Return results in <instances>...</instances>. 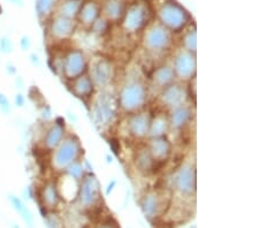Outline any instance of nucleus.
Here are the masks:
<instances>
[{"label": "nucleus", "instance_id": "obj_15", "mask_svg": "<svg viewBox=\"0 0 259 228\" xmlns=\"http://www.w3.org/2000/svg\"><path fill=\"white\" fill-rule=\"evenodd\" d=\"M66 136V130H65V124L54 122L50 126L47 130L44 132L43 136V149L44 151H48L51 153L54 149H56L58 145H59L62 140L65 139Z\"/></svg>", "mask_w": 259, "mask_h": 228}, {"label": "nucleus", "instance_id": "obj_1", "mask_svg": "<svg viewBox=\"0 0 259 228\" xmlns=\"http://www.w3.org/2000/svg\"><path fill=\"white\" fill-rule=\"evenodd\" d=\"M82 153V145L76 136H65L62 142L51 152V164L53 171L64 173L66 168L74 161L80 159Z\"/></svg>", "mask_w": 259, "mask_h": 228}, {"label": "nucleus", "instance_id": "obj_19", "mask_svg": "<svg viewBox=\"0 0 259 228\" xmlns=\"http://www.w3.org/2000/svg\"><path fill=\"white\" fill-rule=\"evenodd\" d=\"M74 23L67 18H59L53 21L51 35L56 40H65L73 34Z\"/></svg>", "mask_w": 259, "mask_h": 228}, {"label": "nucleus", "instance_id": "obj_31", "mask_svg": "<svg viewBox=\"0 0 259 228\" xmlns=\"http://www.w3.org/2000/svg\"><path fill=\"white\" fill-rule=\"evenodd\" d=\"M11 103L10 99L7 98L5 94L0 93V111L3 112L4 114H8L11 112Z\"/></svg>", "mask_w": 259, "mask_h": 228}, {"label": "nucleus", "instance_id": "obj_3", "mask_svg": "<svg viewBox=\"0 0 259 228\" xmlns=\"http://www.w3.org/2000/svg\"><path fill=\"white\" fill-rule=\"evenodd\" d=\"M172 186L180 196L193 197L196 194V168L191 163L180 166L173 174Z\"/></svg>", "mask_w": 259, "mask_h": 228}, {"label": "nucleus", "instance_id": "obj_38", "mask_svg": "<svg viewBox=\"0 0 259 228\" xmlns=\"http://www.w3.org/2000/svg\"><path fill=\"white\" fill-rule=\"evenodd\" d=\"M14 228H20L19 226H14Z\"/></svg>", "mask_w": 259, "mask_h": 228}, {"label": "nucleus", "instance_id": "obj_37", "mask_svg": "<svg viewBox=\"0 0 259 228\" xmlns=\"http://www.w3.org/2000/svg\"><path fill=\"white\" fill-rule=\"evenodd\" d=\"M6 68H7V73L8 74H15V72H16V69H15V67L12 64H8L7 66H6Z\"/></svg>", "mask_w": 259, "mask_h": 228}, {"label": "nucleus", "instance_id": "obj_10", "mask_svg": "<svg viewBox=\"0 0 259 228\" xmlns=\"http://www.w3.org/2000/svg\"><path fill=\"white\" fill-rule=\"evenodd\" d=\"M172 37L168 30L162 27H154L146 32L144 37V47L151 53H162L169 49Z\"/></svg>", "mask_w": 259, "mask_h": 228}, {"label": "nucleus", "instance_id": "obj_23", "mask_svg": "<svg viewBox=\"0 0 259 228\" xmlns=\"http://www.w3.org/2000/svg\"><path fill=\"white\" fill-rule=\"evenodd\" d=\"M145 24V12L140 7H134L128 12L124 20V26L131 32H136Z\"/></svg>", "mask_w": 259, "mask_h": 228}, {"label": "nucleus", "instance_id": "obj_29", "mask_svg": "<svg viewBox=\"0 0 259 228\" xmlns=\"http://www.w3.org/2000/svg\"><path fill=\"white\" fill-rule=\"evenodd\" d=\"M121 12H122V8H121L120 3L118 2H112L111 4L108 3V6H107L108 16H111L112 19H118L120 18Z\"/></svg>", "mask_w": 259, "mask_h": 228}, {"label": "nucleus", "instance_id": "obj_16", "mask_svg": "<svg viewBox=\"0 0 259 228\" xmlns=\"http://www.w3.org/2000/svg\"><path fill=\"white\" fill-rule=\"evenodd\" d=\"M148 149L154 161L159 164H162L168 159L170 153H172V145H170V142L165 136L164 138L151 139L148 145Z\"/></svg>", "mask_w": 259, "mask_h": 228}, {"label": "nucleus", "instance_id": "obj_32", "mask_svg": "<svg viewBox=\"0 0 259 228\" xmlns=\"http://www.w3.org/2000/svg\"><path fill=\"white\" fill-rule=\"evenodd\" d=\"M52 6V0H38V12L39 14H45Z\"/></svg>", "mask_w": 259, "mask_h": 228}, {"label": "nucleus", "instance_id": "obj_25", "mask_svg": "<svg viewBox=\"0 0 259 228\" xmlns=\"http://www.w3.org/2000/svg\"><path fill=\"white\" fill-rule=\"evenodd\" d=\"M65 173L67 174V175H69L70 177H73V179L81 181L83 175H84V168H83V165L80 161V159L74 161L73 164H70L68 167L66 168Z\"/></svg>", "mask_w": 259, "mask_h": 228}, {"label": "nucleus", "instance_id": "obj_4", "mask_svg": "<svg viewBox=\"0 0 259 228\" xmlns=\"http://www.w3.org/2000/svg\"><path fill=\"white\" fill-rule=\"evenodd\" d=\"M88 69L85 55L81 50H69L61 59V72L66 80L73 81L83 75Z\"/></svg>", "mask_w": 259, "mask_h": 228}, {"label": "nucleus", "instance_id": "obj_11", "mask_svg": "<svg viewBox=\"0 0 259 228\" xmlns=\"http://www.w3.org/2000/svg\"><path fill=\"white\" fill-rule=\"evenodd\" d=\"M188 99V91L186 86H183L180 83H172V84L165 86L161 89L160 102L164 106L168 109H175L181 105H185Z\"/></svg>", "mask_w": 259, "mask_h": 228}, {"label": "nucleus", "instance_id": "obj_22", "mask_svg": "<svg viewBox=\"0 0 259 228\" xmlns=\"http://www.w3.org/2000/svg\"><path fill=\"white\" fill-rule=\"evenodd\" d=\"M169 128V120L164 113L157 114L154 118H151V123H150L149 138H164L168 132Z\"/></svg>", "mask_w": 259, "mask_h": 228}, {"label": "nucleus", "instance_id": "obj_2", "mask_svg": "<svg viewBox=\"0 0 259 228\" xmlns=\"http://www.w3.org/2000/svg\"><path fill=\"white\" fill-rule=\"evenodd\" d=\"M148 99V89L139 80H131L121 88L118 97V105L123 112L135 113L142 110Z\"/></svg>", "mask_w": 259, "mask_h": 228}, {"label": "nucleus", "instance_id": "obj_39", "mask_svg": "<svg viewBox=\"0 0 259 228\" xmlns=\"http://www.w3.org/2000/svg\"><path fill=\"white\" fill-rule=\"evenodd\" d=\"M0 14H2V8H0Z\"/></svg>", "mask_w": 259, "mask_h": 228}, {"label": "nucleus", "instance_id": "obj_36", "mask_svg": "<svg viewBox=\"0 0 259 228\" xmlns=\"http://www.w3.org/2000/svg\"><path fill=\"white\" fill-rule=\"evenodd\" d=\"M30 60L35 66H39V58L36 55V53H32V55L30 56Z\"/></svg>", "mask_w": 259, "mask_h": 228}, {"label": "nucleus", "instance_id": "obj_17", "mask_svg": "<svg viewBox=\"0 0 259 228\" xmlns=\"http://www.w3.org/2000/svg\"><path fill=\"white\" fill-rule=\"evenodd\" d=\"M193 119V112L189 106L181 105L179 107L172 109L170 115L168 117L169 120V128L174 130H182L183 128L187 127Z\"/></svg>", "mask_w": 259, "mask_h": 228}, {"label": "nucleus", "instance_id": "obj_13", "mask_svg": "<svg viewBox=\"0 0 259 228\" xmlns=\"http://www.w3.org/2000/svg\"><path fill=\"white\" fill-rule=\"evenodd\" d=\"M162 23L173 31H180L186 24V13L177 5H167L160 12Z\"/></svg>", "mask_w": 259, "mask_h": 228}, {"label": "nucleus", "instance_id": "obj_21", "mask_svg": "<svg viewBox=\"0 0 259 228\" xmlns=\"http://www.w3.org/2000/svg\"><path fill=\"white\" fill-rule=\"evenodd\" d=\"M174 80H175V74L172 66L162 65L154 69L153 75H152V81L154 83V85H157L158 88L164 89L165 86L172 84Z\"/></svg>", "mask_w": 259, "mask_h": 228}, {"label": "nucleus", "instance_id": "obj_9", "mask_svg": "<svg viewBox=\"0 0 259 228\" xmlns=\"http://www.w3.org/2000/svg\"><path fill=\"white\" fill-rule=\"evenodd\" d=\"M173 70L175 77L181 81L193 80L196 74V57L195 53L181 50L177 53L173 60Z\"/></svg>", "mask_w": 259, "mask_h": 228}, {"label": "nucleus", "instance_id": "obj_35", "mask_svg": "<svg viewBox=\"0 0 259 228\" xmlns=\"http://www.w3.org/2000/svg\"><path fill=\"white\" fill-rule=\"evenodd\" d=\"M95 228H118L116 225H112L111 222H104L100 223V225H97Z\"/></svg>", "mask_w": 259, "mask_h": 228}, {"label": "nucleus", "instance_id": "obj_7", "mask_svg": "<svg viewBox=\"0 0 259 228\" xmlns=\"http://www.w3.org/2000/svg\"><path fill=\"white\" fill-rule=\"evenodd\" d=\"M141 206L146 217L149 219H156L164 215L169 206V200L165 192L152 190L142 197Z\"/></svg>", "mask_w": 259, "mask_h": 228}, {"label": "nucleus", "instance_id": "obj_40", "mask_svg": "<svg viewBox=\"0 0 259 228\" xmlns=\"http://www.w3.org/2000/svg\"><path fill=\"white\" fill-rule=\"evenodd\" d=\"M193 228H196V226H194V227H193Z\"/></svg>", "mask_w": 259, "mask_h": 228}, {"label": "nucleus", "instance_id": "obj_24", "mask_svg": "<svg viewBox=\"0 0 259 228\" xmlns=\"http://www.w3.org/2000/svg\"><path fill=\"white\" fill-rule=\"evenodd\" d=\"M10 201L12 203V205H13L14 209L18 211V213L21 215V218L23 219L26 223L28 225L29 228H33V215L31 213V211L28 209L26 206V204L20 200L19 197L16 196H10Z\"/></svg>", "mask_w": 259, "mask_h": 228}, {"label": "nucleus", "instance_id": "obj_27", "mask_svg": "<svg viewBox=\"0 0 259 228\" xmlns=\"http://www.w3.org/2000/svg\"><path fill=\"white\" fill-rule=\"evenodd\" d=\"M182 47L185 48L186 51L196 53V48H197V43H196V32L195 30H190L187 32L182 39Z\"/></svg>", "mask_w": 259, "mask_h": 228}, {"label": "nucleus", "instance_id": "obj_28", "mask_svg": "<svg viewBox=\"0 0 259 228\" xmlns=\"http://www.w3.org/2000/svg\"><path fill=\"white\" fill-rule=\"evenodd\" d=\"M45 219H47L48 228H64V222L56 213H47Z\"/></svg>", "mask_w": 259, "mask_h": 228}, {"label": "nucleus", "instance_id": "obj_12", "mask_svg": "<svg viewBox=\"0 0 259 228\" xmlns=\"http://www.w3.org/2000/svg\"><path fill=\"white\" fill-rule=\"evenodd\" d=\"M150 123H151V115L148 112H135L128 118L127 128L132 138L142 140L149 136Z\"/></svg>", "mask_w": 259, "mask_h": 228}, {"label": "nucleus", "instance_id": "obj_20", "mask_svg": "<svg viewBox=\"0 0 259 228\" xmlns=\"http://www.w3.org/2000/svg\"><path fill=\"white\" fill-rule=\"evenodd\" d=\"M135 164H136V167L139 168V171L145 174L156 172L157 165H159V163L154 161V159L152 158L148 147L137 151Z\"/></svg>", "mask_w": 259, "mask_h": 228}, {"label": "nucleus", "instance_id": "obj_30", "mask_svg": "<svg viewBox=\"0 0 259 228\" xmlns=\"http://www.w3.org/2000/svg\"><path fill=\"white\" fill-rule=\"evenodd\" d=\"M13 52V43H12L10 38L7 37H3L0 39V53L3 55H7V53Z\"/></svg>", "mask_w": 259, "mask_h": 228}, {"label": "nucleus", "instance_id": "obj_8", "mask_svg": "<svg viewBox=\"0 0 259 228\" xmlns=\"http://www.w3.org/2000/svg\"><path fill=\"white\" fill-rule=\"evenodd\" d=\"M115 77V67L112 61L105 58L96 59L90 68V78L94 82L95 86L106 88L112 83Z\"/></svg>", "mask_w": 259, "mask_h": 228}, {"label": "nucleus", "instance_id": "obj_33", "mask_svg": "<svg viewBox=\"0 0 259 228\" xmlns=\"http://www.w3.org/2000/svg\"><path fill=\"white\" fill-rule=\"evenodd\" d=\"M20 45H21V49H22L23 51H27V50H29L31 47L30 38H29V37H27V36L22 37V39H21V41H20Z\"/></svg>", "mask_w": 259, "mask_h": 228}, {"label": "nucleus", "instance_id": "obj_5", "mask_svg": "<svg viewBox=\"0 0 259 228\" xmlns=\"http://www.w3.org/2000/svg\"><path fill=\"white\" fill-rule=\"evenodd\" d=\"M100 197H102V193H100V184L97 177L91 173L84 174L80 181L77 195V200L80 201L81 205L85 209L97 206Z\"/></svg>", "mask_w": 259, "mask_h": 228}, {"label": "nucleus", "instance_id": "obj_18", "mask_svg": "<svg viewBox=\"0 0 259 228\" xmlns=\"http://www.w3.org/2000/svg\"><path fill=\"white\" fill-rule=\"evenodd\" d=\"M95 91V84L94 82L91 81L90 76L83 75L78 76L77 78L72 81V93L75 96L82 99L90 98L93 96Z\"/></svg>", "mask_w": 259, "mask_h": 228}, {"label": "nucleus", "instance_id": "obj_26", "mask_svg": "<svg viewBox=\"0 0 259 228\" xmlns=\"http://www.w3.org/2000/svg\"><path fill=\"white\" fill-rule=\"evenodd\" d=\"M97 7L95 5H85L81 10V20L85 24H93L97 18Z\"/></svg>", "mask_w": 259, "mask_h": 228}, {"label": "nucleus", "instance_id": "obj_14", "mask_svg": "<svg viewBox=\"0 0 259 228\" xmlns=\"http://www.w3.org/2000/svg\"><path fill=\"white\" fill-rule=\"evenodd\" d=\"M39 200L41 202V206L47 211H53L57 209L61 201V196L59 194V190H58L57 182H45L39 190Z\"/></svg>", "mask_w": 259, "mask_h": 228}, {"label": "nucleus", "instance_id": "obj_34", "mask_svg": "<svg viewBox=\"0 0 259 228\" xmlns=\"http://www.w3.org/2000/svg\"><path fill=\"white\" fill-rule=\"evenodd\" d=\"M15 105L19 106V107H23L24 106V103H26V98H24V96L22 94H18L15 96Z\"/></svg>", "mask_w": 259, "mask_h": 228}, {"label": "nucleus", "instance_id": "obj_6", "mask_svg": "<svg viewBox=\"0 0 259 228\" xmlns=\"http://www.w3.org/2000/svg\"><path fill=\"white\" fill-rule=\"evenodd\" d=\"M118 99L113 95L103 93L96 99L94 106V115L97 124L108 126L116 117L118 112Z\"/></svg>", "mask_w": 259, "mask_h": 228}]
</instances>
